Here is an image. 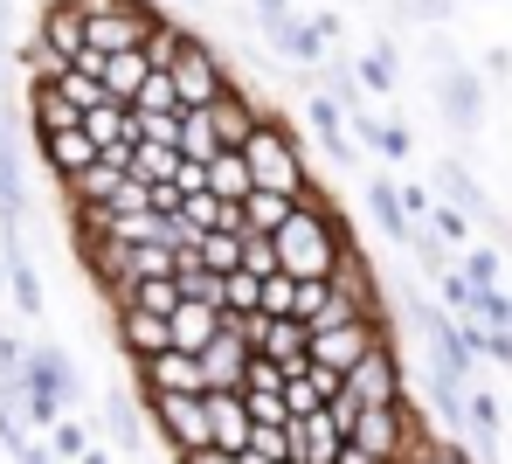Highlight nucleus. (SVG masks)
<instances>
[{"mask_svg": "<svg viewBox=\"0 0 512 464\" xmlns=\"http://www.w3.org/2000/svg\"><path fill=\"white\" fill-rule=\"evenodd\" d=\"M436 298H443V312H450V319H471V312H478V291L464 284V271H457V264L436 278Z\"/></svg>", "mask_w": 512, "mask_h": 464, "instance_id": "35", "label": "nucleus"}, {"mask_svg": "<svg viewBox=\"0 0 512 464\" xmlns=\"http://www.w3.org/2000/svg\"><path fill=\"white\" fill-rule=\"evenodd\" d=\"M173 174H180V153H173V146H132V153H125V181L173 187Z\"/></svg>", "mask_w": 512, "mask_h": 464, "instance_id": "29", "label": "nucleus"}, {"mask_svg": "<svg viewBox=\"0 0 512 464\" xmlns=\"http://www.w3.org/2000/svg\"><path fill=\"white\" fill-rule=\"evenodd\" d=\"M0 444H7V451H21V444H28V430H21V416H7V409H0Z\"/></svg>", "mask_w": 512, "mask_h": 464, "instance_id": "43", "label": "nucleus"}, {"mask_svg": "<svg viewBox=\"0 0 512 464\" xmlns=\"http://www.w3.org/2000/svg\"><path fill=\"white\" fill-rule=\"evenodd\" d=\"M194 361H201V388H208V395H222V388H236V395H243V368H250V347L236 340V326H229V319H222V333H215V340H208V347H201Z\"/></svg>", "mask_w": 512, "mask_h": 464, "instance_id": "11", "label": "nucleus"}, {"mask_svg": "<svg viewBox=\"0 0 512 464\" xmlns=\"http://www.w3.org/2000/svg\"><path fill=\"white\" fill-rule=\"evenodd\" d=\"M346 243H353V229H346V215L333 208V194L326 187H312L298 208H291V222L270 236V250H277V271L298 284H326L333 278V257H340Z\"/></svg>", "mask_w": 512, "mask_h": 464, "instance_id": "1", "label": "nucleus"}, {"mask_svg": "<svg viewBox=\"0 0 512 464\" xmlns=\"http://www.w3.org/2000/svg\"><path fill=\"white\" fill-rule=\"evenodd\" d=\"M429 91H436V111L450 118V132H478L485 125V77L471 63H443Z\"/></svg>", "mask_w": 512, "mask_h": 464, "instance_id": "10", "label": "nucleus"}, {"mask_svg": "<svg viewBox=\"0 0 512 464\" xmlns=\"http://www.w3.org/2000/svg\"><path fill=\"white\" fill-rule=\"evenodd\" d=\"M353 84H360V97H367V91L388 97L395 84H402V49H395V42L381 35V42H374V49H367V56L353 63Z\"/></svg>", "mask_w": 512, "mask_h": 464, "instance_id": "25", "label": "nucleus"}, {"mask_svg": "<svg viewBox=\"0 0 512 464\" xmlns=\"http://www.w3.org/2000/svg\"><path fill=\"white\" fill-rule=\"evenodd\" d=\"M333 464H374V458H367V451H353V444H340V458H333Z\"/></svg>", "mask_w": 512, "mask_h": 464, "instance_id": "46", "label": "nucleus"}, {"mask_svg": "<svg viewBox=\"0 0 512 464\" xmlns=\"http://www.w3.org/2000/svg\"><path fill=\"white\" fill-rule=\"evenodd\" d=\"M305 28H312V35H319V42H326V49H333V42H340V7H326V14H305Z\"/></svg>", "mask_w": 512, "mask_h": 464, "instance_id": "41", "label": "nucleus"}, {"mask_svg": "<svg viewBox=\"0 0 512 464\" xmlns=\"http://www.w3.org/2000/svg\"><path fill=\"white\" fill-rule=\"evenodd\" d=\"M167 77H173V97H180V111H201V104H215V97L236 84V70L222 63V49H215L208 35H194V28H187L180 56L167 63Z\"/></svg>", "mask_w": 512, "mask_h": 464, "instance_id": "4", "label": "nucleus"}, {"mask_svg": "<svg viewBox=\"0 0 512 464\" xmlns=\"http://www.w3.org/2000/svg\"><path fill=\"white\" fill-rule=\"evenodd\" d=\"M402 464H471V451H464V444H450V437H423Z\"/></svg>", "mask_w": 512, "mask_h": 464, "instance_id": "39", "label": "nucleus"}, {"mask_svg": "<svg viewBox=\"0 0 512 464\" xmlns=\"http://www.w3.org/2000/svg\"><path fill=\"white\" fill-rule=\"evenodd\" d=\"M256 354H263L270 368H284V381L305 374V326H298V319H270L263 340H256Z\"/></svg>", "mask_w": 512, "mask_h": 464, "instance_id": "24", "label": "nucleus"}, {"mask_svg": "<svg viewBox=\"0 0 512 464\" xmlns=\"http://www.w3.org/2000/svg\"><path fill=\"white\" fill-rule=\"evenodd\" d=\"M104 430L125 444V451H139L146 444V409H139V388H104Z\"/></svg>", "mask_w": 512, "mask_h": 464, "instance_id": "23", "label": "nucleus"}, {"mask_svg": "<svg viewBox=\"0 0 512 464\" xmlns=\"http://www.w3.org/2000/svg\"><path fill=\"white\" fill-rule=\"evenodd\" d=\"M243 153V167H250V194H284V201H305L312 194V160H305V139L291 132V118H263L250 139L236 146Z\"/></svg>", "mask_w": 512, "mask_h": 464, "instance_id": "2", "label": "nucleus"}, {"mask_svg": "<svg viewBox=\"0 0 512 464\" xmlns=\"http://www.w3.org/2000/svg\"><path fill=\"white\" fill-rule=\"evenodd\" d=\"M436 187H443V201H450L464 222H485V229L499 222V208L485 201V187H478V174H471L464 160H450V153H443V160H436Z\"/></svg>", "mask_w": 512, "mask_h": 464, "instance_id": "14", "label": "nucleus"}, {"mask_svg": "<svg viewBox=\"0 0 512 464\" xmlns=\"http://www.w3.org/2000/svg\"><path fill=\"white\" fill-rule=\"evenodd\" d=\"M236 236H243V229H236ZM236 271H250L256 284L277 278V250H270V236H243V264H236Z\"/></svg>", "mask_w": 512, "mask_h": 464, "instance_id": "38", "label": "nucleus"}, {"mask_svg": "<svg viewBox=\"0 0 512 464\" xmlns=\"http://www.w3.org/2000/svg\"><path fill=\"white\" fill-rule=\"evenodd\" d=\"M7 21H14V0H0V35H7Z\"/></svg>", "mask_w": 512, "mask_h": 464, "instance_id": "47", "label": "nucleus"}, {"mask_svg": "<svg viewBox=\"0 0 512 464\" xmlns=\"http://www.w3.org/2000/svg\"><path fill=\"white\" fill-rule=\"evenodd\" d=\"M478 354H485V361H499V368H512V326H499V333L485 326V340H478Z\"/></svg>", "mask_w": 512, "mask_h": 464, "instance_id": "40", "label": "nucleus"}, {"mask_svg": "<svg viewBox=\"0 0 512 464\" xmlns=\"http://www.w3.org/2000/svg\"><path fill=\"white\" fill-rule=\"evenodd\" d=\"M367 215H374V229H381V243H402V250H409V236H416V222L402 215V194H395V181H388V174H374V181H367Z\"/></svg>", "mask_w": 512, "mask_h": 464, "instance_id": "21", "label": "nucleus"}, {"mask_svg": "<svg viewBox=\"0 0 512 464\" xmlns=\"http://www.w3.org/2000/svg\"><path fill=\"white\" fill-rule=\"evenodd\" d=\"M84 451H90V430H84V423H70V416H63V423L49 430V458H56V464H77Z\"/></svg>", "mask_w": 512, "mask_h": 464, "instance_id": "36", "label": "nucleus"}, {"mask_svg": "<svg viewBox=\"0 0 512 464\" xmlns=\"http://www.w3.org/2000/svg\"><path fill=\"white\" fill-rule=\"evenodd\" d=\"M450 7H457V0H388V14H395V21H423V28H443V21H450Z\"/></svg>", "mask_w": 512, "mask_h": 464, "instance_id": "37", "label": "nucleus"}, {"mask_svg": "<svg viewBox=\"0 0 512 464\" xmlns=\"http://www.w3.org/2000/svg\"><path fill=\"white\" fill-rule=\"evenodd\" d=\"M291 208H298V201H284V194H243L236 229H243V236H277V229L291 222Z\"/></svg>", "mask_w": 512, "mask_h": 464, "instance_id": "28", "label": "nucleus"}, {"mask_svg": "<svg viewBox=\"0 0 512 464\" xmlns=\"http://www.w3.org/2000/svg\"><path fill=\"white\" fill-rule=\"evenodd\" d=\"M173 7H208V0H173Z\"/></svg>", "mask_w": 512, "mask_h": 464, "instance_id": "49", "label": "nucleus"}, {"mask_svg": "<svg viewBox=\"0 0 512 464\" xmlns=\"http://www.w3.org/2000/svg\"><path fill=\"white\" fill-rule=\"evenodd\" d=\"M132 381H139V395H208L201 388V361L194 354H153V361H139L132 368Z\"/></svg>", "mask_w": 512, "mask_h": 464, "instance_id": "12", "label": "nucleus"}, {"mask_svg": "<svg viewBox=\"0 0 512 464\" xmlns=\"http://www.w3.org/2000/svg\"><path fill=\"white\" fill-rule=\"evenodd\" d=\"M173 464H236L229 451H187V458H173Z\"/></svg>", "mask_w": 512, "mask_h": 464, "instance_id": "45", "label": "nucleus"}, {"mask_svg": "<svg viewBox=\"0 0 512 464\" xmlns=\"http://www.w3.org/2000/svg\"><path fill=\"white\" fill-rule=\"evenodd\" d=\"M146 77H153V63H146L139 49H125V56H104V63H97V91H104V104H118V111H132V97H139Z\"/></svg>", "mask_w": 512, "mask_h": 464, "instance_id": "19", "label": "nucleus"}, {"mask_svg": "<svg viewBox=\"0 0 512 464\" xmlns=\"http://www.w3.org/2000/svg\"><path fill=\"white\" fill-rule=\"evenodd\" d=\"M180 42H187V21H173V14H160V28L146 35V49H139V56H146L153 70H167L173 56H180Z\"/></svg>", "mask_w": 512, "mask_h": 464, "instance_id": "32", "label": "nucleus"}, {"mask_svg": "<svg viewBox=\"0 0 512 464\" xmlns=\"http://www.w3.org/2000/svg\"><path fill=\"white\" fill-rule=\"evenodd\" d=\"M340 395L353 409H388V402H402L409 395V368H402V340H381L360 368L340 381Z\"/></svg>", "mask_w": 512, "mask_h": 464, "instance_id": "7", "label": "nucleus"}, {"mask_svg": "<svg viewBox=\"0 0 512 464\" xmlns=\"http://www.w3.org/2000/svg\"><path fill=\"white\" fill-rule=\"evenodd\" d=\"M340 430H333V416L326 409H312V416H291V464H333L340 458Z\"/></svg>", "mask_w": 512, "mask_h": 464, "instance_id": "18", "label": "nucleus"}, {"mask_svg": "<svg viewBox=\"0 0 512 464\" xmlns=\"http://www.w3.org/2000/svg\"><path fill=\"white\" fill-rule=\"evenodd\" d=\"M423 229L436 236V243H443V250H457V243H471V222H464V215H457L450 201H436V208H429V215H423Z\"/></svg>", "mask_w": 512, "mask_h": 464, "instance_id": "34", "label": "nucleus"}, {"mask_svg": "<svg viewBox=\"0 0 512 464\" xmlns=\"http://www.w3.org/2000/svg\"><path fill=\"white\" fill-rule=\"evenodd\" d=\"M423 437H436V430L423 423V409H416L409 395H402V402H388V409H360V416H353V430H346V444H353V451H367L374 464H402Z\"/></svg>", "mask_w": 512, "mask_h": 464, "instance_id": "3", "label": "nucleus"}, {"mask_svg": "<svg viewBox=\"0 0 512 464\" xmlns=\"http://www.w3.org/2000/svg\"><path fill=\"white\" fill-rule=\"evenodd\" d=\"M263 118H270V104H263V97H256L250 84H243V77H236L229 91L215 97V104H201V125H208V139H215L222 153H236V146L250 139Z\"/></svg>", "mask_w": 512, "mask_h": 464, "instance_id": "8", "label": "nucleus"}, {"mask_svg": "<svg viewBox=\"0 0 512 464\" xmlns=\"http://www.w3.org/2000/svg\"><path fill=\"white\" fill-rule=\"evenodd\" d=\"M201 194L243 208V194H250V167H243V153H215V160L201 167Z\"/></svg>", "mask_w": 512, "mask_h": 464, "instance_id": "26", "label": "nucleus"}, {"mask_svg": "<svg viewBox=\"0 0 512 464\" xmlns=\"http://www.w3.org/2000/svg\"><path fill=\"white\" fill-rule=\"evenodd\" d=\"M0 167L21 174V146H14V132H7V104H0Z\"/></svg>", "mask_w": 512, "mask_h": 464, "instance_id": "42", "label": "nucleus"}, {"mask_svg": "<svg viewBox=\"0 0 512 464\" xmlns=\"http://www.w3.org/2000/svg\"><path fill=\"white\" fill-rule=\"evenodd\" d=\"M35 153H42V167L56 174V181L70 187L84 167H97V153H90V139L84 132H49V139H35Z\"/></svg>", "mask_w": 512, "mask_h": 464, "instance_id": "22", "label": "nucleus"}, {"mask_svg": "<svg viewBox=\"0 0 512 464\" xmlns=\"http://www.w3.org/2000/svg\"><path fill=\"white\" fill-rule=\"evenodd\" d=\"M167 333H173V354H201V347L222 333V312H215V305L180 298V305H173V319H167Z\"/></svg>", "mask_w": 512, "mask_h": 464, "instance_id": "20", "label": "nucleus"}, {"mask_svg": "<svg viewBox=\"0 0 512 464\" xmlns=\"http://www.w3.org/2000/svg\"><path fill=\"white\" fill-rule=\"evenodd\" d=\"M333 291H340L346 305H353V312H360V319H395V312H388V284H381V271H374V257H367V250H360V243H346L340 257H333Z\"/></svg>", "mask_w": 512, "mask_h": 464, "instance_id": "9", "label": "nucleus"}, {"mask_svg": "<svg viewBox=\"0 0 512 464\" xmlns=\"http://www.w3.org/2000/svg\"><path fill=\"white\" fill-rule=\"evenodd\" d=\"M111 340H118V354L139 368V361H153V354H167L173 347V333H167V319H153V312H111Z\"/></svg>", "mask_w": 512, "mask_h": 464, "instance_id": "13", "label": "nucleus"}, {"mask_svg": "<svg viewBox=\"0 0 512 464\" xmlns=\"http://www.w3.org/2000/svg\"><path fill=\"white\" fill-rule=\"evenodd\" d=\"M485 70L492 77H512V49H485Z\"/></svg>", "mask_w": 512, "mask_h": 464, "instance_id": "44", "label": "nucleus"}, {"mask_svg": "<svg viewBox=\"0 0 512 464\" xmlns=\"http://www.w3.org/2000/svg\"><path fill=\"white\" fill-rule=\"evenodd\" d=\"M77 132L90 139V153H97V160H125V153H132V111H118V104L84 111V118H77Z\"/></svg>", "mask_w": 512, "mask_h": 464, "instance_id": "17", "label": "nucleus"}, {"mask_svg": "<svg viewBox=\"0 0 512 464\" xmlns=\"http://www.w3.org/2000/svg\"><path fill=\"white\" fill-rule=\"evenodd\" d=\"M132 111H139V118H180V97H173V77H167V70H153V77L139 84Z\"/></svg>", "mask_w": 512, "mask_h": 464, "instance_id": "31", "label": "nucleus"}, {"mask_svg": "<svg viewBox=\"0 0 512 464\" xmlns=\"http://www.w3.org/2000/svg\"><path fill=\"white\" fill-rule=\"evenodd\" d=\"M139 409H146V430L167 444V458L215 451V444H208V409H201V395H139Z\"/></svg>", "mask_w": 512, "mask_h": 464, "instance_id": "5", "label": "nucleus"}, {"mask_svg": "<svg viewBox=\"0 0 512 464\" xmlns=\"http://www.w3.org/2000/svg\"><path fill=\"white\" fill-rule=\"evenodd\" d=\"M457 271H464L471 291H492V284L506 278V257H499V243H471V250L457 257Z\"/></svg>", "mask_w": 512, "mask_h": 464, "instance_id": "30", "label": "nucleus"}, {"mask_svg": "<svg viewBox=\"0 0 512 464\" xmlns=\"http://www.w3.org/2000/svg\"><path fill=\"white\" fill-rule=\"evenodd\" d=\"M77 464H111V458H104V451H84V458H77Z\"/></svg>", "mask_w": 512, "mask_h": 464, "instance_id": "48", "label": "nucleus"}, {"mask_svg": "<svg viewBox=\"0 0 512 464\" xmlns=\"http://www.w3.org/2000/svg\"><path fill=\"white\" fill-rule=\"evenodd\" d=\"M201 409H208V444L229 451V458H243V444H250V409H243V395L222 388V395H201Z\"/></svg>", "mask_w": 512, "mask_h": 464, "instance_id": "15", "label": "nucleus"}, {"mask_svg": "<svg viewBox=\"0 0 512 464\" xmlns=\"http://www.w3.org/2000/svg\"><path fill=\"white\" fill-rule=\"evenodd\" d=\"M35 42H42L49 56L77 63V56H84V14H77L70 0H42V14H35Z\"/></svg>", "mask_w": 512, "mask_h": 464, "instance_id": "16", "label": "nucleus"}, {"mask_svg": "<svg viewBox=\"0 0 512 464\" xmlns=\"http://www.w3.org/2000/svg\"><path fill=\"white\" fill-rule=\"evenodd\" d=\"M381 340H395V319H346L333 333H305V361H312V368H333L346 381Z\"/></svg>", "mask_w": 512, "mask_h": 464, "instance_id": "6", "label": "nucleus"}, {"mask_svg": "<svg viewBox=\"0 0 512 464\" xmlns=\"http://www.w3.org/2000/svg\"><path fill=\"white\" fill-rule=\"evenodd\" d=\"M250 458H270V464H291V423H250Z\"/></svg>", "mask_w": 512, "mask_h": 464, "instance_id": "33", "label": "nucleus"}, {"mask_svg": "<svg viewBox=\"0 0 512 464\" xmlns=\"http://www.w3.org/2000/svg\"><path fill=\"white\" fill-rule=\"evenodd\" d=\"M305 118H312V139H319L340 167H353V160H360V153H353V139H346V111H340V104L312 97V104H305Z\"/></svg>", "mask_w": 512, "mask_h": 464, "instance_id": "27", "label": "nucleus"}]
</instances>
